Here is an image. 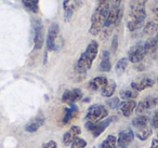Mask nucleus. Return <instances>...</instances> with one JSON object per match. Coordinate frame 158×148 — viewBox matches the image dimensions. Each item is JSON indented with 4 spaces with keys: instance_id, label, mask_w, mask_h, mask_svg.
<instances>
[{
    "instance_id": "obj_1",
    "label": "nucleus",
    "mask_w": 158,
    "mask_h": 148,
    "mask_svg": "<svg viewBox=\"0 0 158 148\" xmlns=\"http://www.w3.org/2000/svg\"><path fill=\"white\" fill-rule=\"evenodd\" d=\"M147 0H130L129 1V18L127 27L130 31H135L142 28L146 18Z\"/></svg>"
},
{
    "instance_id": "obj_2",
    "label": "nucleus",
    "mask_w": 158,
    "mask_h": 148,
    "mask_svg": "<svg viewBox=\"0 0 158 148\" xmlns=\"http://www.w3.org/2000/svg\"><path fill=\"white\" fill-rule=\"evenodd\" d=\"M110 10V0H97V6L91 16L90 31L91 35L97 36L103 31Z\"/></svg>"
},
{
    "instance_id": "obj_3",
    "label": "nucleus",
    "mask_w": 158,
    "mask_h": 148,
    "mask_svg": "<svg viewBox=\"0 0 158 148\" xmlns=\"http://www.w3.org/2000/svg\"><path fill=\"white\" fill-rule=\"evenodd\" d=\"M98 53H99V43L95 40H92L77 61L76 66H75L76 74L81 75L84 77L87 74V72L91 68L93 61L97 59Z\"/></svg>"
},
{
    "instance_id": "obj_4",
    "label": "nucleus",
    "mask_w": 158,
    "mask_h": 148,
    "mask_svg": "<svg viewBox=\"0 0 158 148\" xmlns=\"http://www.w3.org/2000/svg\"><path fill=\"white\" fill-rule=\"evenodd\" d=\"M123 18V8H112L110 7V14L107 16V20L105 22L103 28V34L105 37H107L108 35L112 34V31H114V28L119 24V22L121 21Z\"/></svg>"
},
{
    "instance_id": "obj_5",
    "label": "nucleus",
    "mask_w": 158,
    "mask_h": 148,
    "mask_svg": "<svg viewBox=\"0 0 158 148\" xmlns=\"http://www.w3.org/2000/svg\"><path fill=\"white\" fill-rule=\"evenodd\" d=\"M108 116V109L105 106L100 104L91 105L88 108L86 115L87 122H99L107 118Z\"/></svg>"
},
{
    "instance_id": "obj_6",
    "label": "nucleus",
    "mask_w": 158,
    "mask_h": 148,
    "mask_svg": "<svg viewBox=\"0 0 158 148\" xmlns=\"http://www.w3.org/2000/svg\"><path fill=\"white\" fill-rule=\"evenodd\" d=\"M31 27L34 33V48L36 50H39L42 48L44 42V24L39 18H34L31 20Z\"/></svg>"
},
{
    "instance_id": "obj_7",
    "label": "nucleus",
    "mask_w": 158,
    "mask_h": 148,
    "mask_svg": "<svg viewBox=\"0 0 158 148\" xmlns=\"http://www.w3.org/2000/svg\"><path fill=\"white\" fill-rule=\"evenodd\" d=\"M60 36V26L57 23H52L49 27L48 35H47V50L48 51H57L61 48L59 43Z\"/></svg>"
},
{
    "instance_id": "obj_8",
    "label": "nucleus",
    "mask_w": 158,
    "mask_h": 148,
    "mask_svg": "<svg viewBox=\"0 0 158 148\" xmlns=\"http://www.w3.org/2000/svg\"><path fill=\"white\" fill-rule=\"evenodd\" d=\"M117 120L116 117H108L106 119L102 120L99 122H87L86 123V128L88 129L91 132V134L94 137H98L102 134V133L105 131V129L112 123L113 121Z\"/></svg>"
},
{
    "instance_id": "obj_9",
    "label": "nucleus",
    "mask_w": 158,
    "mask_h": 148,
    "mask_svg": "<svg viewBox=\"0 0 158 148\" xmlns=\"http://www.w3.org/2000/svg\"><path fill=\"white\" fill-rule=\"evenodd\" d=\"M145 55H146V51L144 48V43L139 42L130 48L128 52V60L133 64H139L144 60Z\"/></svg>"
},
{
    "instance_id": "obj_10",
    "label": "nucleus",
    "mask_w": 158,
    "mask_h": 148,
    "mask_svg": "<svg viewBox=\"0 0 158 148\" xmlns=\"http://www.w3.org/2000/svg\"><path fill=\"white\" fill-rule=\"evenodd\" d=\"M82 0H63L64 20L69 21L74 13L81 7Z\"/></svg>"
},
{
    "instance_id": "obj_11",
    "label": "nucleus",
    "mask_w": 158,
    "mask_h": 148,
    "mask_svg": "<svg viewBox=\"0 0 158 148\" xmlns=\"http://www.w3.org/2000/svg\"><path fill=\"white\" fill-rule=\"evenodd\" d=\"M82 97H84V93L80 89L66 90L62 95V102L70 106V105H75V103L82 100Z\"/></svg>"
},
{
    "instance_id": "obj_12",
    "label": "nucleus",
    "mask_w": 158,
    "mask_h": 148,
    "mask_svg": "<svg viewBox=\"0 0 158 148\" xmlns=\"http://www.w3.org/2000/svg\"><path fill=\"white\" fill-rule=\"evenodd\" d=\"M134 138V132L131 129H125L120 131L117 138V146L118 148H128Z\"/></svg>"
},
{
    "instance_id": "obj_13",
    "label": "nucleus",
    "mask_w": 158,
    "mask_h": 148,
    "mask_svg": "<svg viewBox=\"0 0 158 148\" xmlns=\"http://www.w3.org/2000/svg\"><path fill=\"white\" fill-rule=\"evenodd\" d=\"M156 106H158V97L157 96H148V97L142 100L136 105L135 110L138 113H142L152 108H155Z\"/></svg>"
},
{
    "instance_id": "obj_14",
    "label": "nucleus",
    "mask_w": 158,
    "mask_h": 148,
    "mask_svg": "<svg viewBox=\"0 0 158 148\" xmlns=\"http://www.w3.org/2000/svg\"><path fill=\"white\" fill-rule=\"evenodd\" d=\"M154 84H155V80L154 79L149 78V77H142V78H139L136 80L132 81L131 89L140 92L145 89H148V88L153 87Z\"/></svg>"
},
{
    "instance_id": "obj_15",
    "label": "nucleus",
    "mask_w": 158,
    "mask_h": 148,
    "mask_svg": "<svg viewBox=\"0 0 158 148\" xmlns=\"http://www.w3.org/2000/svg\"><path fill=\"white\" fill-rule=\"evenodd\" d=\"M44 113H40L25 125V130L29 133H34L39 130V129L44 125Z\"/></svg>"
},
{
    "instance_id": "obj_16",
    "label": "nucleus",
    "mask_w": 158,
    "mask_h": 148,
    "mask_svg": "<svg viewBox=\"0 0 158 148\" xmlns=\"http://www.w3.org/2000/svg\"><path fill=\"white\" fill-rule=\"evenodd\" d=\"M81 134V128L78 125H73L63 136V144L64 145H72L73 142L78 138L79 135Z\"/></svg>"
},
{
    "instance_id": "obj_17",
    "label": "nucleus",
    "mask_w": 158,
    "mask_h": 148,
    "mask_svg": "<svg viewBox=\"0 0 158 148\" xmlns=\"http://www.w3.org/2000/svg\"><path fill=\"white\" fill-rule=\"evenodd\" d=\"M144 48L146 54L151 55L154 60H158V42L155 37H149L144 42Z\"/></svg>"
},
{
    "instance_id": "obj_18",
    "label": "nucleus",
    "mask_w": 158,
    "mask_h": 148,
    "mask_svg": "<svg viewBox=\"0 0 158 148\" xmlns=\"http://www.w3.org/2000/svg\"><path fill=\"white\" fill-rule=\"evenodd\" d=\"M107 78L104 76H99L93 78L92 80H90L88 82V89L92 92H97L99 90H102L107 83Z\"/></svg>"
},
{
    "instance_id": "obj_19",
    "label": "nucleus",
    "mask_w": 158,
    "mask_h": 148,
    "mask_svg": "<svg viewBox=\"0 0 158 148\" xmlns=\"http://www.w3.org/2000/svg\"><path fill=\"white\" fill-rule=\"evenodd\" d=\"M78 107L76 105H70L68 108H65V113H64V117H63V123L67 124L70 123L72 121H74L77 117H78Z\"/></svg>"
},
{
    "instance_id": "obj_20",
    "label": "nucleus",
    "mask_w": 158,
    "mask_h": 148,
    "mask_svg": "<svg viewBox=\"0 0 158 148\" xmlns=\"http://www.w3.org/2000/svg\"><path fill=\"white\" fill-rule=\"evenodd\" d=\"M136 105L138 104H136V102L134 100L125 101V102H123L120 104L119 108H120L121 113H123V115L125 117H130L132 115V113H133V110L136 108Z\"/></svg>"
},
{
    "instance_id": "obj_21",
    "label": "nucleus",
    "mask_w": 158,
    "mask_h": 148,
    "mask_svg": "<svg viewBox=\"0 0 158 148\" xmlns=\"http://www.w3.org/2000/svg\"><path fill=\"white\" fill-rule=\"evenodd\" d=\"M112 69V63H110V54L108 51H104L102 54V60L100 63V70L103 72H108Z\"/></svg>"
},
{
    "instance_id": "obj_22",
    "label": "nucleus",
    "mask_w": 158,
    "mask_h": 148,
    "mask_svg": "<svg viewBox=\"0 0 158 148\" xmlns=\"http://www.w3.org/2000/svg\"><path fill=\"white\" fill-rule=\"evenodd\" d=\"M22 5L24 9L33 14L38 13L39 11V0H22Z\"/></svg>"
},
{
    "instance_id": "obj_23",
    "label": "nucleus",
    "mask_w": 158,
    "mask_h": 148,
    "mask_svg": "<svg viewBox=\"0 0 158 148\" xmlns=\"http://www.w3.org/2000/svg\"><path fill=\"white\" fill-rule=\"evenodd\" d=\"M148 117L145 115H140L136 118H134L132 121V125L135 128V130H140V129H144L148 125Z\"/></svg>"
},
{
    "instance_id": "obj_24",
    "label": "nucleus",
    "mask_w": 158,
    "mask_h": 148,
    "mask_svg": "<svg viewBox=\"0 0 158 148\" xmlns=\"http://www.w3.org/2000/svg\"><path fill=\"white\" fill-rule=\"evenodd\" d=\"M116 91V82L114 80H108L106 85L101 90V94L104 97H112Z\"/></svg>"
},
{
    "instance_id": "obj_25",
    "label": "nucleus",
    "mask_w": 158,
    "mask_h": 148,
    "mask_svg": "<svg viewBox=\"0 0 158 148\" xmlns=\"http://www.w3.org/2000/svg\"><path fill=\"white\" fill-rule=\"evenodd\" d=\"M139 96V92L133 89H126L120 91V97L125 101H132Z\"/></svg>"
},
{
    "instance_id": "obj_26",
    "label": "nucleus",
    "mask_w": 158,
    "mask_h": 148,
    "mask_svg": "<svg viewBox=\"0 0 158 148\" xmlns=\"http://www.w3.org/2000/svg\"><path fill=\"white\" fill-rule=\"evenodd\" d=\"M143 31H144V34H146V35L148 36H152L154 35V34H157L158 31V23L155 22V21H149V22H147L146 24L144 25V28H143Z\"/></svg>"
},
{
    "instance_id": "obj_27",
    "label": "nucleus",
    "mask_w": 158,
    "mask_h": 148,
    "mask_svg": "<svg viewBox=\"0 0 158 148\" xmlns=\"http://www.w3.org/2000/svg\"><path fill=\"white\" fill-rule=\"evenodd\" d=\"M128 64H129V60H128V57H123V59L119 60L116 64V67H115L117 75H119V76L123 75V72H126V69H127Z\"/></svg>"
},
{
    "instance_id": "obj_28",
    "label": "nucleus",
    "mask_w": 158,
    "mask_h": 148,
    "mask_svg": "<svg viewBox=\"0 0 158 148\" xmlns=\"http://www.w3.org/2000/svg\"><path fill=\"white\" fill-rule=\"evenodd\" d=\"M152 128L151 126H146L144 129H140V130H135V135L141 141H145L152 135Z\"/></svg>"
},
{
    "instance_id": "obj_29",
    "label": "nucleus",
    "mask_w": 158,
    "mask_h": 148,
    "mask_svg": "<svg viewBox=\"0 0 158 148\" xmlns=\"http://www.w3.org/2000/svg\"><path fill=\"white\" fill-rule=\"evenodd\" d=\"M117 147V138L114 135H108L101 144L100 148H116Z\"/></svg>"
},
{
    "instance_id": "obj_30",
    "label": "nucleus",
    "mask_w": 158,
    "mask_h": 148,
    "mask_svg": "<svg viewBox=\"0 0 158 148\" xmlns=\"http://www.w3.org/2000/svg\"><path fill=\"white\" fill-rule=\"evenodd\" d=\"M106 104H107L112 109H116V108H118V107L120 106L121 103H120L119 97H110V98H108V100L106 101Z\"/></svg>"
},
{
    "instance_id": "obj_31",
    "label": "nucleus",
    "mask_w": 158,
    "mask_h": 148,
    "mask_svg": "<svg viewBox=\"0 0 158 148\" xmlns=\"http://www.w3.org/2000/svg\"><path fill=\"white\" fill-rule=\"evenodd\" d=\"M86 146H87V142L84 138L78 137V138H76L73 142V144L70 145V148H86Z\"/></svg>"
},
{
    "instance_id": "obj_32",
    "label": "nucleus",
    "mask_w": 158,
    "mask_h": 148,
    "mask_svg": "<svg viewBox=\"0 0 158 148\" xmlns=\"http://www.w3.org/2000/svg\"><path fill=\"white\" fill-rule=\"evenodd\" d=\"M152 12H153V16H154V21L158 23V0H155L152 5Z\"/></svg>"
},
{
    "instance_id": "obj_33",
    "label": "nucleus",
    "mask_w": 158,
    "mask_h": 148,
    "mask_svg": "<svg viewBox=\"0 0 158 148\" xmlns=\"http://www.w3.org/2000/svg\"><path fill=\"white\" fill-rule=\"evenodd\" d=\"M117 49H118V37H117V35H115L112 40V52L116 53Z\"/></svg>"
},
{
    "instance_id": "obj_34",
    "label": "nucleus",
    "mask_w": 158,
    "mask_h": 148,
    "mask_svg": "<svg viewBox=\"0 0 158 148\" xmlns=\"http://www.w3.org/2000/svg\"><path fill=\"white\" fill-rule=\"evenodd\" d=\"M152 126L158 129V110L154 113L153 118H152Z\"/></svg>"
},
{
    "instance_id": "obj_35",
    "label": "nucleus",
    "mask_w": 158,
    "mask_h": 148,
    "mask_svg": "<svg viewBox=\"0 0 158 148\" xmlns=\"http://www.w3.org/2000/svg\"><path fill=\"white\" fill-rule=\"evenodd\" d=\"M123 0H110V7L112 8H121Z\"/></svg>"
},
{
    "instance_id": "obj_36",
    "label": "nucleus",
    "mask_w": 158,
    "mask_h": 148,
    "mask_svg": "<svg viewBox=\"0 0 158 148\" xmlns=\"http://www.w3.org/2000/svg\"><path fill=\"white\" fill-rule=\"evenodd\" d=\"M56 147H57L56 143H55L54 141H50V142H48V143L44 144L41 148H56Z\"/></svg>"
},
{
    "instance_id": "obj_37",
    "label": "nucleus",
    "mask_w": 158,
    "mask_h": 148,
    "mask_svg": "<svg viewBox=\"0 0 158 148\" xmlns=\"http://www.w3.org/2000/svg\"><path fill=\"white\" fill-rule=\"evenodd\" d=\"M135 69L139 70V72H142V70H144V66H143L141 63H139L138 65L135 66Z\"/></svg>"
},
{
    "instance_id": "obj_38",
    "label": "nucleus",
    "mask_w": 158,
    "mask_h": 148,
    "mask_svg": "<svg viewBox=\"0 0 158 148\" xmlns=\"http://www.w3.org/2000/svg\"><path fill=\"white\" fill-rule=\"evenodd\" d=\"M157 137H158V133H157Z\"/></svg>"
},
{
    "instance_id": "obj_39",
    "label": "nucleus",
    "mask_w": 158,
    "mask_h": 148,
    "mask_svg": "<svg viewBox=\"0 0 158 148\" xmlns=\"http://www.w3.org/2000/svg\"><path fill=\"white\" fill-rule=\"evenodd\" d=\"M157 82H158V78H157Z\"/></svg>"
}]
</instances>
